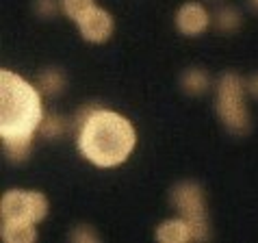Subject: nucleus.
I'll return each instance as SVG.
<instances>
[{"instance_id":"nucleus-16","label":"nucleus","mask_w":258,"mask_h":243,"mask_svg":"<svg viewBox=\"0 0 258 243\" xmlns=\"http://www.w3.org/2000/svg\"><path fill=\"white\" fill-rule=\"evenodd\" d=\"M245 85H247V94H252L254 98H258V72L254 76H249Z\"/></svg>"},{"instance_id":"nucleus-1","label":"nucleus","mask_w":258,"mask_h":243,"mask_svg":"<svg viewBox=\"0 0 258 243\" xmlns=\"http://www.w3.org/2000/svg\"><path fill=\"white\" fill-rule=\"evenodd\" d=\"M41 94L13 70H0V139L13 163L26 161L33 150V139L46 117Z\"/></svg>"},{"instance_id":"nucleus-18","label":"nucleus","mask_w":258,"mask_h":243,"mask_svg":"<svg viewBox=\"0 0 258 243\" xmlns=\"http://www.w3.org/2000/svg\"><path fill=\"white\" fill-rule=\"evenodd\" d=\"M254 3H256V5H258V0H254Z\"/></svg>"},{"instance_id":"nucleus-12","label":"nucleus","mask_w":258,"mask_h":243,"mask_svg":"<svg viewBox=\"0 0 258 243\" xmlns=\"http://www.w3.org/2000/svg\"><path fill=\"white\" fill-rule=\"evenodd\" d=\"M66 133V119L61 115H54V113H46L44 122L39 126V135L46 139H56Z\"/></svg>"},{"instance_id":"nucleus-2","label":"nucleus","mask_w":258,"mask_h":243,"mask_svg":"<svg viewBox=\"0 0 258 243\" xmlns=\"http://www.w3.org/2000/svg\"><path fill=\"white\" fill-rule=\"evenodd\" d=\"M74 133L81 156L100 169L126 163L137 146V131L133 122L104 106H85L78 111Z\"/></svg>"},{"instance_id":"nucleus-8","label":"nucleus","mask_w":258,"mask_h":243,"mask_svg":"<svg viewBox=\"0 0 258 243\" xmlns=\"http://www.w3.org/2000/svg\"><path fill=\"white\" fill-rule=\"evenodd\" d=\"M154 237L161 243H187V241H196V232H193V228L187 219L176 215L161 221L156 226Z\"/></svg>"},{"instance_id":"nucleus-15","label":"nucleus","mask_w":258,"mask_h":243,"mask_svg":"<svg viewBox=\"0 0 258 243\" xmlns=\"http://www.w3.org/2000/svg\"><path fill=\"white\" fill-rule=\"evenodd\" d=\"M72 239L74 241H85V243H89V241H98V234L91 230L89 226H78L74 232H72Z\"/></svg>"},{"instance_id":"nucleus-7","label":"nucleus","mask_w":258,"mask_h":243,"mask_svg":"<svg viewBox=\"0 0 258 243\" xmlns=\"http://www.w3.org/2000/svg\"><path fill=\"white\" fill-rule=\"evenodd\" d=\"M209 26L211 13L198 0H189V3L180 5V9L176 11V28L184 37H200L202 33L209 31Z\"/></svg>"},{"instance_id":"nucleus-9","label":"nucleus","mask_w":258,"mask_h":243,"mask_svg":"<svg viewBox=\"0 0 258 243\" xmlns=\"http://www.w3.org/2000/svg\"><path fill=\"white\" fill-rule=\"evenodd\" d=\"M0 237L7 243H33L37 239L35 224H0Z\"/></svg>"},{"instance_id":"nucleus-6","label":"nucleus","mask_w":258,"mask_h":243,"mask_svg":"<svg viewBox=\"0 0 258 243\" xmlns=\"http://www.w3.org/2000/svg\"><path fill=\"white\" fill-rule=\"evenodd\" d=\"M74 24L78 26V33L87 44H104L113 37V31H115L113 16L98 5L85 11Z\"/></svg>"},{"instance_id":"nucleus-10","label":"nucleus","mask_w":258,"mask_h":243,"mask_svg":"<svg viewBox=\"0 0 258 243\" xmlns=\"http://www.w3.org/2000/svg\"><path fill=\"white\" fill-rule=\"evenodd\" d=\"M180 83H182V89L187 91V94L200 96V94H204V91H209V87H211V76L202 68H191V70H187V72L182 74Z\"/></svg>"},{"instance_id":"nucleus-3","label":"nucleus","mask_w":258,"mask_h":243,"mask_svg":"<svg viewBox=\"0 0 258 243\" xmlns=\"http://www.w3.org/2000/svg\"><path fill=\"white\" fill-rule=\"evenodd\" d=\"M247 85L239 74L226 72L217 83V115L228 131L245 135L249 131V109L245 104Z\"/></svg>"},{"instance_id":"nucleus-17","label":"nucleus","mask_w":258,"mask_h":243,"mask_svg":"<svg viewBox=\"0 0 258 243\" xmlns=\"http://www.w3.org/2000/svg\"><path fill=\"white\" fill-rule=\"evenodd\" d=\"M54 9H56V3H52V0H39V13L48 16V13H52Z\"/></svg>"},{"instance_id":"nucleus-5","label":"nucleus","mask_w":258,"mask_h":243,"mask_svg":"<svg viewBox=\"0 0 258 243\" xmlns=\"http://www.w3.org/2000/svg\"><path fill=\"white\" fill-rule=\"evenodd\" d=\"M169 202L176 209L178 215L184 217L191 224L193 232H196V241H206L211 237L206 196L198 183H193V180L178 183L169 191Z\"/></svg>"},{"instance_id":"nucleus-11","label":"nucleus","mask_w":258,"mask_h":243,"mask_svg":"<svg viewBox=\"0 0 258 243\" xmlns=\"http://www.w3.org/2000/svg\"><path fill=\"white\" fill-rule=\"evenodd\" d=\"M63 87H66V76H63L61 70H44V72L39 74V89L44 91L48 96H56L61 94Z\"/></svg>"},{"instance_id":"nucleus-13","label":"nucleus","mask_w":258,"mask_h":243,"mask_svg":"<svg viewBox=\"0 0 258 243\" xmlns=\"http://www.w3.org/2000/svg\"><path fill=\"white\" fill-rule=\"evenodd\" d=\"M215 24H217L221 31L232 33L241 24V13L236 9H232V7H224V9L217 13V18H215Z\"/></svg>"},{"instance_id":"nucleus-4","label":"nucleus","mask_w":258,"mask_h":243,"mask_svg":"<svg viewBox=\"0 0 258 243\" xmlns=\"http://www.w3.org/2000/svg\"><path fill=\"white\" fill-rule=\"evenodd\" d=\"M50 204L41 191L9 189L0 198V224H41L48 217Z\"/></svg>"},{"instance_id":"nucleus-14","label":"nucleus","mask_w":258,"mask_h":243,"mask_svg":"<svg viewBox=\"0 0 258 243\" xmlns=\"http://www.w3.org/2000/svg\"><path fill=\"white\" fill-rule=\"evenodd\" d=\"M94 5H96V0H61V9L72 22H76V20L87 9H91Z\"/></svg>"}]
</instances>
